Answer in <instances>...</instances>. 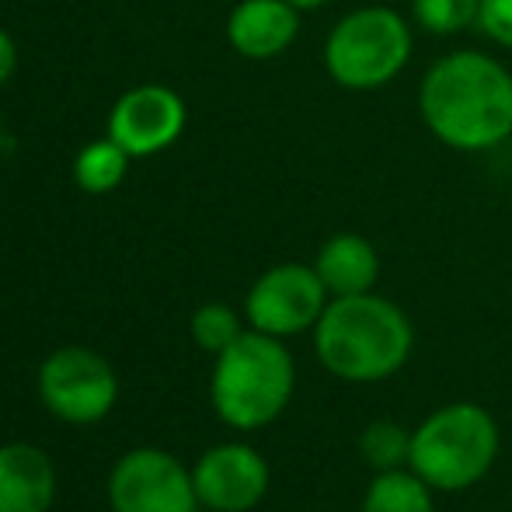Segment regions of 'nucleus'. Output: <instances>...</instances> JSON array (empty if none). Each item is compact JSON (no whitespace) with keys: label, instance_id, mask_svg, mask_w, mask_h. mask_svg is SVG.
I'll return each instance as SVG.
<instances>
[{"label":"nucleus","instance_id":"dca6fc26","mask_svg":"<svg viewBox=\"0 0 512 512\" xmlns=\"http://www.w3.org/2000/svg\"><path fill=\"white\" fill-rule=\"evenodd\" d=\"M356 450H359V460H363L373 474L398 471V467H408L411 429L391 422V418H380V422H370L363 432H359Z\"/></svg>","mask_w":512,"mask_h":512},{"label":"nucleus","instance_id":"f8f14e48","mask_svg":"<svg viewBox=\"0 0 512 512\" xmlns=\"http://www.w3.org/2000/svg\"><path fill=\"white\" fill-rule=\"evenodd\" d=\"M56 502V467L32 443L0 446V512H49Z\"/></svg>","mask_w":512,"mask_h":512},{"label":"nucleus","instance_id":"6e6552de","mask_svg":"<svg viewBox=\"0 0 512 512\" xmlns=\"http://www.w3.org/2000/svg\"><path fill=\"white\" fill-rule=\"evenodd\" d=\"M108 506L112 512H196L192 467L154 446L122 453L108 474Z\"/></svg>","mask_w":512,"mask_h":512},{"label":"nucleus","instance_id":"39448f33","mask_svg":"<svg viewBox=\"0 0 512 512\" xmlns=\"http://www.w3.org/2000/svg\"><path fill=\"white\" fill-rule=\"evenodd\" d=\"M415 32L387 4H366L342 14L324 39V70L345 91H380L408 67Z\"/></svg>","mask_w":512,"mask_h":512},{"label":"nucleus","instance_id":"20e7f679","mask_svg":"<svg viewBox=\"0 0 512 512\" xmlns=\"http://www.w3.org/2000/svg\"><path fill=\"white\" fill-rule=\"evenodd\" d=\"M502 450L499 422L474 401L436 408L411 429L408 467L432 492H467L495 467Z\"/></svg>","mask_w":512,"mask_h":512},{"label":"nucleus","instance_id":"4468645a","mask_svg":"<svg viewBox=\"0 0 512 512\" xmlns=\"http://www.w3.org/2000/svg\"><path fill=\"white\" fill-rule=\"evenodd\" d=\"M359 512H436V499L411 467H398V471L373 474Z\"/></svg>","mask_w":512,"mask_h":512},{"label":"nucleus","instance_id":"f257e3e1","mask_svg":"<svg viewBox=\"0 0 512 512\" xmlns=\"http://www.w3.org/2000/svg\"><path fill=\"white\" fill-rule=\"evenodd\" d=\"M418 115L443 147L488 154L512 136V70L481 49H453L422 74Z\"/></svg>","mask_w":512,"mask_h":512},{"label":"nucleus","instance_id":"aec40b11","mask_svg":"<svg viewBox=\"0 0 512 512\" xmlns=\"http://www.w3.org/2000/svg\"><path fill=\"white\" fill-rule=\"evenodd\" d=\"M14 70H18V46H14V39L7 35V28H0V88L11 81Z\"/></svg>","mask_w":512,"mask_h":512},{"label":"nucleus","instance_id":"423d86ee","mask_svg":"<svg viewBox=\"0 0 512 512\" xmlns=\"http://www.w3.org/2000/svg\"><path fill=\"white\" fill-rule=\"evenodd\" d=\"M35 391L49 415L70 425H95L119 401L112 363L88 345H63L49 352L35 377Z\"/></svg>","mask_w":512,"mask_h":512},{"label":"nucleus","instance_id":"a211bd4d","mask_svg":"<svg viewBox=\"0 0 512 512\" xmlns=\"http://www.w3.org/2000/svg\"><path fill=\"white\" fill-rule=\"evenodd\" d=\"M189 331L199 349L209 352V356H220V352L227 349V345H234L248 328H244L241 314L230 304H203L192 314Z\"/></svg>","mask_w":512,"mask_h":512},{"label":"nucleus","instance_id":"4be33fe9","mask_svg":"<svg viewBox=\"0 0 512 512\" xmlns=\"http://www.w3.org/2000/svg\"><path fill=\"white\" fill-rule=\"evenodd\" d=\"M196 512H216V509H206V506H199Z\"/></svg>","mask_w":512,"mask_h":512},{"label":"nucleus","instance_id":"1a4fd4ad","mask_svg":"<svg viewBox=\"0 0 512 512\" xmlns=\"http://www.w3.org/2000/svg\"><path fill=\"white\" fill-rule=\"evenodd\" d=\"M199 506L216 512H251L269 495L272 471L269 460L248 443L209 446L192 464Z\"/></svg>","mask_w":512,"mask_h":512},{"label":"nucleus","instance_id":"7ed1b4c3","mask_svg":"<svg viewBox=\"0 0 512 512\" xmlns=\"http://www.w3.org/2000/svg\"><path fill=\"white\" fill-rule=\"evenodd\" d=\"M213 359L209 401L223 425L237 432H255L272 425L290 408L297 391V363L283 338L248 328Z\"/></svg>","mask_w":512,"mask_h":512},{"label":"nucleus","instance_id":"f03ea898","mask_svg":"<svg viewBox=\"0 0 512 512\" xmlns=\"http://www.w3.org/2000/svg\"><path fill=\"white\" fill-rule=\"evenodd\" d=\"M415 349L411 317L377 290L331 297L314 324L317 363L345 384H380L405 370Z\"/></svg>","mask_w":512,"mask_h":512},{"label":"nucleus","instance_id":"f3484780","mask_svg":"<svg viewBox=\"0 0 512 512\" xmlns=\"http://www.w3.org/2000/svg\"><path fill=\"white\" fill-rule=\"evenodd\" d=\"M481 0H411V21L436 39L478 28Z\"/></svg>","mask_w":512,"mask_h":512},{"label":"nucleus","instance_id":"6ab92c4d","mask_svg":"<svg viewBox=\"0 0 512 512\" xmlns=\"http://www.w3.org/2000/svg\"><path fill=\"white\" fill-rule=\"evenodd\" d=\"M478 32L512 53V0H481Z\"/></svg>","mask_w":512,"mask_h":512},{"label":"nucleus","instance_id":"2eb2a0df","mask_svg":"<svg viewBox=\"0 0 512 512\" xmlns=\"http://www.w3.org/2000/svg\"><path fill=\"white\" fill-rule=\"evenodd\" d=\"M133 157L108 136V140H95L77 154L74 161V182L77 189L91 192V196H105V192L119 189V182L126 178V168Z\"/></svg>","mask_w":512,"mask_h":512},{"label":"nucleus","instance_id":"0eeeda50","mask_svg":"<svg viewBox=\"0 0 512 512\" xmlns=\"http://www.w3.org/2000/svg\"><path fill=\"white\" fill-rule=\"evenodd\" d=\"M328 300L331 293L324 290L314 265L283 262L265 269L251 283L248 297H244V321H248V328L286 342L293 335L314 331Z\"/></svg>","mask_w":512,"mask_h":512},{"label":"nucleus","instance_id":"9b49d317","mask_svg":"<svg viewBox=\"0 0 512 512\" xmlns=\"http://www.w3.org/2000/svg\"><path fill=\"white\" fill-rule=\"evenodd\" d=\"M300 7L290 0H241L227 18V42L244 60H276L297 42Z\"/></svg>","mask_w":512,"mask_h":512},{"label":"nucleus","instance_id":"ddd939ff","mask_svg":"<svg viewBox=\"0 0 512 512\" xmlns=\"http://www.w3.org/2000/svg\"><path fill=\"white\" fill-rule=\"evenodd\" d=\"M314 269L331 297H356V293H370L377 286L380 255L370 237L342 230V234H331L321 244Z\"/></svg>","mask_w":512,"mask_h":512},{"label":"nucleus","instance_id":"412c9836","mask_svg":"<svg viewBox=\"0 0 512 512\" xmlns=\"http://www.w3.org/2000/svg\"><path fill=\"white\" fill-rule=\"evenodd\" d=\"M293 7H300V11H317V7L331 4V0H290Z\"/></svg>","mask_w":512,"mask_h":512},{"label":"nucleus","instance_id":"9d476101","mask_svg":"<svg viewBox=\"0 0 512 512\" xmlns=\"http://www.w3.org/2000/svg\"><path fill=\"white\" fill-rule=\"evenodd\" d=\"M185 102L171 88L143 84L122 95L108 119V136L126 150L129 157H154L168 150L185 129Z\"/></svg>","mask_w":512,"mask_h":512}]
</instances>
